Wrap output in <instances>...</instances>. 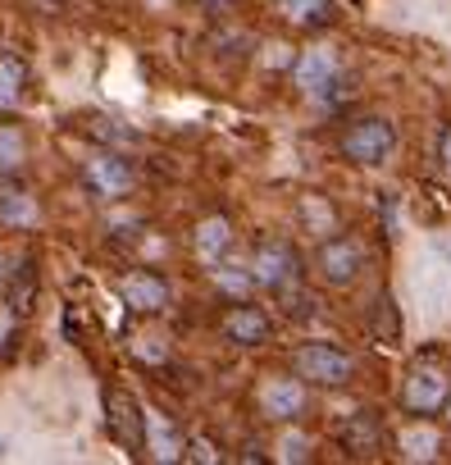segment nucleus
Listing matches in <instances>:
<instances>
[{
  "mask_svg": "<svg viewBox=\"0 0 451 465\" xmlns=\"http://www.w3.org/2000/svg\"><path fill=\"white\" fill-rule=\"evenodd\" d=\"M292 374L310 388H347L356 379V361L333 342H301L292 351Z\"/></svg>",
  "mask_w": 451,
  "mask_h": 465,
  "instance_id": "obj_1",
  "label": "nucleus"
},
{
  "mask_svg": "<svg viewBox=\"0 0 451 465\" xmlns=\"http://www.w3.org/2000/svg\"><path fill=\"white\" fill-rule=\"evenodd\" d=\"M247 270H251V283H256L260 292H274V297L301 283V256H297V247H292L288 238H265V242H256Z\"/></svg>",
  "mask_w": 451,
  "mask_h": 465,
  "instance_id": "obj_2",
  "label": "nucleus"
},
{
  "mask_svg": "<svg viewBox=\"0 0 451 465\" xmlns=\"http://www.w3.org/2000/svg\"><path fill=\"white\" fill-rule=\"evenodd\" d=\"M338 146H342V155H347L351 164L378 169V164H387L392 151H397V128H392L387 119H378V114H365V119L347 124V133H342Z\"/></svg>",
  "mask_w": 451,
  "mask_h": 465,
  "instance_id": "obj_3",
  "label": "nucleus"
},
{
  "mask_svg": "<svg viewBox=\"0 0 451 465\" xmlns=\"http://www.w3.org/2000/svg\"><path fill=\"white\" fill-rule=\"evenodd\" d=\"M365 270V247L360 238H351V232H328V238H319L315 247V274L319 283L328 288H351Z\"/></svg>",
  "mask_w": 451,
  "mask_h": 465,
  "instance_id": "obj_4",
  "label": "nucleus"
},
{
  "mask_svg": "<svg viewBox=\"0 0 451 465\" xmlns=\"http://www.w3.org/2000/svg\"><path fill=\"white\" fill-rule=\"evenodd\" d=\"M451 401V374L437 361H419L401 383V406L410 415H437Z\"/></svg>",
  "mask_w": 451,
  "mask_h": 465,
  "instance_id": "obj_5",
  "label": "nucleus"
},
{
  "mask_svg": "<svg viewBox=\"0 0 451 465\" xmlns=\"http://www.w3.org/2000/svg\"><path fill=\"white\" fill-rule=\"evenodd\" d=\"M105 429H110V438L123 451H132V456L146 451V411H142V401L128 388H110L105 392Z\"/></svg>",
  "mask_w": 451,
  "mask_h": 465,
  "instance_id": "obj_6",
  "label": "nucleus"
},
{
  "mask_svg": "<svg viewBox=\"0 0 451 465\" xmlns=\"http://www.w3.org/2000/svg\"><path fill=\"white\" fill-rule=\"evenodd\" d=\"M83 183L92 196L101 201H123L137 192V169L119 155V151H96L87 164H83Z\"/></svg>",
  "mask_w": 451,
  "mask_h": 465,
  "instance_id": "obj_7",
  "label": "nucleus"
},
{
  "mask_svg": "<svg viewBox=\"0 0 451 465\" xmlns=\"http://www.w3.org/2000/svg\"><path fill=\"white\" fill-rule=\"evenodd\" d=\"M219 333L229 338L233 347H242V351H251V347H265V342H274V320H270V311L265 306H256V302H233L229 311L219 315Z\"/></svg>",
  "mask_w": 451,
  "mask_h": 465,
  "instance_id": "obj_8",
  "label": "nucleus"
},
{
  "mask_svg": "<svg viewBox=\"0 0 451 465\" xmlns=\"http://www.w3.org/2000/svg\"><path fill=\"white\" fill-rule=\"evenodd\" d=\"M292 83L301 92H310V96H328L342 83V64H338V55L328 46H315V51L292 60Z\"/></svg>",
  "mask_w": 451,
  "mask_h": 465,
  "instance_id": "obj_9",
  "label": "nucleus"
},
{
  "mask_svg": "<svg viewBox=\"0 0 451 465\" xmlns=\"http://www.w3.org/2000/svg\"><path fill=\"white\" fill-rule=\"evenodd\" d=\"M119 297H123L137 315H160V311L169 306V279L155 274V270H132V274H123Z\"/></svg>",
  "mask_w": 451,
  "mask_h": 465,
  "instance_id": "obj_10",
  "label": "nucleus"
},
{
  "mask_svg": "<svg viewBox=\"0 0 451 465\" xmlns=\"http://www.w3.org/2000/svg\"><path fill=\"white\" fill-rule=\"evenodd\" d=\"M42 219V205L33 196V187L15 173H0V223L5 228H33Z\"/></svg>",
  "mask_w": 451,
  "mask_h": 465,
  "instance_id": "obj_11",
  "label": "nucleus"
},
{
  "mask_svg": "<svg viewBox=\"0 0 451 465\" xmlns=\"http://www.w3.org/2000/svg\"><path fill=\"white\" fill-rule=\"evenodd\" d=\"M260 411H265V420H297L301 411H306V383L301 379H288V374H274V379H265V388H260Z\"/></svg>",
  "mask_w": 451,
  "mask_h": 465,
  "instance_id": "obj_12",
  "label": "nucleus"
},
{
  "mask_svg": "<svg viewBox=\"0 0 451 465\" xmlns=\"http://www.w3.org/2000/svg\"><path fill=\"white\" fill-rule=\"evenodd\" d=\"M233 242H238V238H233V223L223 219V214L201 219V223H196V238H191V247H196V256H201L205 265L233 256Z\"/></svg>",
  "mask_w": 451,
  "mask_h": 465,
  "instance_id": "obj_13",
  "label": "nucleus"
},
{
  "mask_svg": "<svg viewBox=\"0 0 451 465\" xmlns=\"http://www.w3.org/2000/svg\"><path fill=\"white\" fill-rule=\"evenodd\" d=\"M338 442H342V451H351V456H374V451L383 447V420H378L374 411H356V415L342 424Z\"/></svg>",
  "mask_w": 451,
  "mask_h": 465,
  "instance_id": "obj_14",
  "label": "nucleus"
},
{
  "mask_svg": "<svg viewBox=\"0 0 451 465\" xmlns=\"http://www.w3.org/2000/svg\"><path fill=\"white\" fill-rule=\"evenodd\" d=\"M28 96V60L15 51H0V110H15Z\"/></svg>",
  "mask_w": 451,
  "mask_h": 465,
  "instance_id": "obj_15",
  "label": "nucleus"
},
{
  "mask_svg": "<svg viewBox=\"0 0 451 465\" xmlns=\"http://www.w3.org/2000/svg\"><path fill=\"white\" fill-rule=\"evenodd\" d=\"M210 279H214V288H219L223 297H233V302H242V297H251V292H256L251 270H247V265H233L229 256L210 265Z\"/></svg>",
  "mask_w": 451,
  "mask_h": 465,
  "instance_id": "obj_16",
  "label": "nucleus"
},
{
  "mask_svg": "<svg viewBox=\"0 0 451 465\" xmlns=\"http://www.w3.org/2000/svg\"><path fill=\"white\" fill-rule=\"evenodd\" d=\"M283 15L297 28H324L333 19V5H328V0H283Z\"/></svg>",
  "mask_w": 451,
  "mask_h": 465,
  "instance_id": "obj_17",
  "label": "nucleus"
},
{
  "mask_svg": "<svg viewBox=\"0 0 451 465\" xmlns=\"http://www.w3.org/2000/svg\"><path fill=\"white\" fill-rule=\"evenodd\" d=\"M437 451H442V438H437L428 424L401 433V456H406V460H433Z\"/></svg>",
  "mask_w": 451,
  "mask_h": 465,
  "instance_id": "obj_18",
  "label": "nucleus"
},
{
  "mask_svg": "<svg viewBox=\"0 0 451 465\" xmlns=\"http://www.w3.org/2000/svg\"><path fill=\"white\" fill-rule=\"evenodd\" d=\"M297 214H301V223H306L310 232H319V238H328L333 223H338L333 205H328L324 196H315V192H310V196H301V210H297Z\"/></svg>",
  "mask_w": 451,
  "mask_h": 465,
  "instance_id": "obj_19",
  "label": "nucleus"
},
{
  "mask_svg": "<svg viewBox=\"0 0 451 465\" xmlns=\"http://www.w3.org/2000/svg\"><path fill=\"white\" fill-rule=\"evenodd\" d=\"M374 338H383V342L401 338V320L392 311V297H378V306H374Z\"/></svg>",
  "mask_w": 451,
  "mask_h": 465,
  "instance_id": "obj_20",
  "label": "nucleus"
},
{
  "mask_svg": "<svg viewBox=\"0 0 451 465\" xmlns=\"http://www.w3.org/2000/svg\"><path fill=\"white\" fill-rule=\"evenodd\" d=\"M24 164V137L19 128H0V169H19Z\"/></svg>",
  "mask_w": 451,
  "mask_h": 465,
  "instance_id": "obj_21",
  "label": "nucleus"
},
{
  "mask_svg": "<svg viewBox=\"0 0 451 465\" xmlns=\"http://www.w3.org/2000/svg\"><path fill=\"white\" fill-rule=\"evenodd\" d=\"M182 456H187V460H201V465H214V460H219L214 442H210V438H201V433H196V438H187V451H182Z\"/></svg>",
  "mask_w": 451,
  "mask_h": 465,
  "instance_id": "obj_22",
  "label": "nucleus"
},
{
  "mask_svg": "<svg viewBox=\"0 0 451 465\" xmlns=\"http://www.w3.org/2000/svg\"><path fill=\"white\" fill-rule=\"evenodd\" d=\"M283 456L288 460H306L310 456V442L306 438H283Z\"/></svg>",
  "mask_w": 451,
  "mask_h": 465,
  "instance_id": "obj_23",
  "label": "nucleus"
},
{
  "mask_svg": "<svg viewBox=\"0 0 451 465\" xmlns=\"http://www.w3.org/2000/svg\"><path fill=\"white\" fill-rule=\"evenodd\" d=\"M437 160H442V169L451 173V124L437 133Z\"/></svg>",
  "mask_w": 451,
  "mask_h": 465,
  "instance_id": "obj_24",
  "label": "nucleus"
},
{
  "mask_svg": "<svg viewBox=\"0 0 451 465\" xmlns=\"http://www.w3.org/2000/svg\"><path fill=\"white\" fill-rule=\"evenodd\" d=\"M15 320H19L15 311H0V347L10 342V333H15Z\"/></svg>",
  "mask_w": 451,
  "mask_h": 465,
  "instance_id": "obj_25",
  "label": "nucleus"
},
{
  "mask_svg": "<svg viewBox=\"0 0 451 465\" xmlns=\"http://www.w3.org/2000/svg\"><path fill=\"white\" fill-rule=\"evenodd\" d=\"M5 288H10V256L0 252V297H5Z\"/></svg>",
  "mask_w": 451,
  "mask_h": 465,
  "instance_id": "obj_26",
  "label": "nucleus"
},
{
  "mask_svg": "<svg viewBox=\"0 0 451 465\" xmlns=\"http://www.w3.org/2000/svg\"><path fill=\"white\" fill-rule=\"evenodd\" d=\"M205 5H229V0H205Z\"/></svg>",
  "mask_w": 451,
  "mask_h": 465,
  "instance_id": "obj_27",
  "label": "nucleus"
},
{
  "mask_svg": "<svg viewBox=\"0 0 451 465\" xmlns=\"http://www.w3.org/2000/svg\"><path fill=\"white\" fill-rule=\"evenodd\" d=\"M0 456H5V442H0Z\"/></svg>",
  "mask_w": 451,
  "mask_h": 465,
  "instance_id": "obj_28",
  "label": "nucleus"
},
{
  "mask_svg": "<svg viewBox=\"0 0 451 465\" xmlns=\"http://www.w3.org/2000/svg\"><path fill=\"white\" fill-rule=\"evenodd\" d=\"M446 406H451V401H446Z\"/></svg>",
  "mask_w": 451,
  "mask_h": 465,
  "instance_id": "obj_29",
  "label": "nucleus"
}]
</instances>
